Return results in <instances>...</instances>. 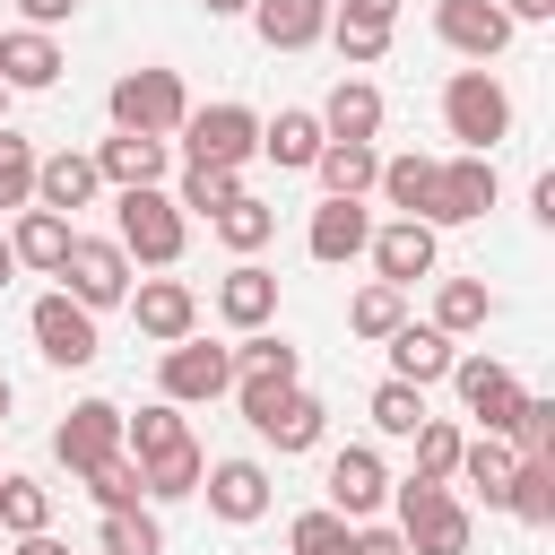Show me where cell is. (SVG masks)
Listing matches in <instances>:
<instances>
[{
  "label": "cell",
  "instance_id": "33",
  "mask_svg": "<svg viewBox=\"0 0 555 555\" xmlns=\"http://www.w3.org/2000/svg\"><path fill=\"white\" fill-rule=\"evenodd\" d=\"M182 434H191V425H182V408H173V399H147L139 416L121 408V451H130V460H147V451H173Z\"/></svg>",
  "mask_w": 555,
  "mask_h": 555
},
{
  "label": "cell",
  "instance_id": "34",
  "mask_svg": "<svg viewBox=\"0 0 555 555\" xmlns=\"http://www.w3.org/2000/svg\"><path fill=\"white\" fill-rule=\"evenodd\" d=\"M234 191H243V173H234V165H182V182H173V208H182V217H217Z\"/></svg>",
  "mask_w": 555,
  "mask_h": 555
},
{
  "label": "cell",
  "instance_id": "44",
  "mask_svg": "<svg viewBox=\"0 0 555 555\" xmlns=\"http://www.w3.org/2000/svg\"><path fill=\"white\" fill-rule=\"evenodd\" d=\"M26 199H35V139H17V130L0 121V208L17 217Z\"/></svg>",
  "mask_w": 555,
  "mask_h": 555
},
{
  "label": "cell",
  "instance_id": "40",
  "mask_svg": "<svg viewBox=\"0 0 555 555\" xmlns=\"http://www.w3.org/2000/svg\"><path fill=\"white\" fill-rule=\"evenodd\" d=\"M225 356H234V373H286V382H304V347H286L278 330H243Z\"/></svg>",
  "mask_w": 555,
  "mask_h": 555
},
{
  "label": "cell",
  "instance_id": "9",
  "mask_svg": "<svg viewBox=\"0 0 555 555\" xmlns=\"http://www.w3.org/2000/svg\"><path fill=\"white\" fill-rule=\"evenodd\" d=\"M451 390H460V408L477 416V434H512V416H520V373L512 364H494V356H451V373H442Z\"/></svg>",
  "mask_w": 555,
  "mask_h": 555
},
{
  "label": "cell",
  "instance_id": "49",
  "mask_svg": "<svg viewBox=\"0 0 555 555\" xmlns=\"http://www.w3.org/2000/svg\"><path fill=\"white\" fill-rule=\"evenodd\" d=\"M494 9H503L512 26H546V17H555V0H494Z\"/></svg>",
  "mask_w": 555,
  "mask_h": 555
},
{
  "label": "cell",
  "instance_id": "30",
  "mask_svg": "<svg viewBox=\"0 0 555 555\" xmlns=\"http://www.w3.org/2000/svg\"><path fill=\"white\" fill-rule=\"evenodd\" d=\"M199 468H208V451L182 434L173 451H147L139 460V486H147V503H182V494H199Z\"/></svg>",
  "mask_w": 555,
  "mask_h": 555
},
{
  "label": "cell",
  "instance_id": "6",
  "mask_svg": "<svg viewBox=\"0 0 555 555\" xmlns=\"http://www.w3.org/2000/svg\"><path fill=\"white\" fill-rule=\"evenodd\" d=\"M494 199H503V173H494V156H477V147H460V156H434V199H425V225H434V234H442V225H477Z\"/></svg>",
  "mask_w": 555,
  "mask_h": 555
},
{
  "label": "cell",
  "instance_id": "4",
  "mask_svg": "<svg viewBox=\"0 0 555 555\" xmlns=\"http://www.w3.org/2000/svg\"><path fill=\"white\" fill-rule=\"evenodd\" d=\"M104 104H113V130H147V139H173V130H182V113H191L182 78H173V69H156V61L121 69Z\"/></svg>",
  "mask_w": 555,
  "mask_h": 555
},
{
  "label": "cell",
  "instance_id": "25",
  "mask_svg": "<svg viewBox=\"0 0 555 555\" xmlns=\"http://www.w3.org/2000/svg\"><path fill=\"white\" fill-rule=\"evenodd\" d=\"M321 113H304V104H286L278 121H260V156L278 165V173H312V156H321Z\"/></svg>",
  "mask_w": 555,
  "mask_h": 555
},
{
  "label": "cell",
  "instance_id": "46",
  "mask_svg": "<svg viewBox=\"0 0 555 555\" xmlns=\"http://www.w3.org/2000/svg\"><path fill=\"white\" fill-rule=\"evenodd\" d=\"M87 494H95L104 512H121V503H147V486H139V460H130V451L95 460V468H87Z\"/></svg>",
  "mask_w": 555,
  "mask_h": 555
},
{
  "label": "cell",
  "instance_id": "22",
  "mask_svg": "<svg viewBox=\"0 0 555 555\" xmlns=\"http://www.w3.org/2000/svg\"><path fill=\"white\" fill-rule=\"evenodd\" d=\"M382 347H390V373H399V382H416V390H434V382L451 373V356H460V347H451L434 321H399Z\"/></svg>",
  "mask_w": 555,
  "mask_h": 555
},
{
  "label": "cell",
  "instance_id": "29",
  "mask_svg": "<svg viewBox=\"0 0 555 555\" xmlns=\"http://www.w3.org/2000/svg\"><path fill=\"white\" fill-rule=\"evenodd\" d=\"M321 425H330V408H321V399L295 382V390H286V399H278V408L251 425V434H260V442H278V451H312V442H321Z\"/></svg>",
  "mask_w": 555,
  "mask_h": 555
},
{
  "label": "cell",
  "instance_id": "28",
  "mask_svg": "<svg viewBox=\"0 0 555 555\" xmlns=\"http://www.w3.org/2000/svg\"><path fill=\"white\" fill-rule=\"evenodd\" d=\"M321 130L330 139H382V87L373 78H338L330 104H321Z\"/></svg>",
  "mask_w": 555,
  "mask_h": 555
},
{
  "label": "cell",
  "instance_id": "15",
  "mask_svg": "<svg viewBox=\"0 0 555 555\" xmlns=\"http://www.w3.org/2000/svg\"><path fill=\"white\" fill-rule=\"evenodd\" d=\"M434 35L460 52V61H494L512 43V17L494 0H434Z\"/></svg>",
  "mask_w": 555,
  "mask_h": 555
},
{
  "label": "cell",
  "instance_id": "11",
  "mask_svg": "<svg viewBox=\"0 0 555 555\" xmlns=\"http://www.w3.org/2000/svg\"><path fill=\"white\" fill-rule=\"evenodd\" d=\"M121 451V408L113 399H78L61 425H52V460L69 468V477H87L95 460H113Z\"/></svg>",
  "mask_w": 555,
  "mask_h": 555
},
{
  "label": "cell",
  "instance_id": "53",
  "mask_svg": "<svg viewBox=\"0 0 555 555\" xmlns=\"http://www.w3.org/2000/svg\"><path fill=\"white\" fill-rule=\"evenodd\" d=\"M9 399H17V390H9V373H0V425H9Z\"/></svg>",
  "mask_w": 555,
  "mask_h": 555
},
{
  "label": "cell",
  "instance_id": "17",
  "mask_svg": "<svg viewBox=\"0 0 555 555\" xmlns=\"http://www.w3.org/2000/svg\"><path fill=\"white\" fill-rule=\"evenodd\" d=\"M95 173H104L113 191L165 182V173H173V139H147V130H113V139L95 147Z\"/></svg>",
  "mask_w": 555,
  "mask_h": 555
},
{
  "label": "cell",
  "instance_id": "23",
  "mask_svg": "<svg viewBox=\"0 0 555 555\" xmlns=\"http://www.w3.org/2000/svg\"><path fill=\"white\" fill-rule=\"evenodd\" d=\"M251 26L269 52H312L330 35V0H251Z\"/></svg>",
  "mask_w": 555,
  "mask_h": 555
},
{
  "label": "cell",
  "instance_id": "51",
  "mask_svg": "<svg viewBox=\"0 0 555 555\" xmlns=\"http://www.w3.org/2000/svg\"><path fill=\"white\" fill-rule=\"evenodd\" d=\"M208 17H251V0H199Z\"/></svg>",
  "mask_w": 555,
  "mask_h": 555
},
{
  "label": "cell",
  "instance_id": "43",
  "mask_svg": "<svg viewBox=\"0 0 555 555\" xmlns=\"http://www.w3.org/2000/svg\"><path fill=\"white\" fill-rule=\"evenodd\" d=\"M408 442H416V477H442V486H451V468H460V442H468V434H460L451 416H425Z\"/></svg>",
  "mask_w": 555,
  "mask_h": 555
},
{
  "label": "cell",
  "instance_id": "19",
  "mask_svg": "<svg viewBox=\"0 0 555 555\" xmlns=\"http://www.w3.org/2000/svg\"><path fill=\"white\" fill-rule=\"evenodd\" d=\"M217 321H225V330H269V321H278V269L234 260V269L217 278Z\"/></svg>",
  "mask_w": 555,
  "mask_h": 555
},
{
  "label": "cell",
  "instance_id": "47",
  "mask_svg": "<svg viewBox=\"0 0 555 555\" xmlns=\"http://www.w3.org/2000/svg\"><path fill=\"white\" fill-rule=\"evenodd\" d=\"M356 555H408L399 520H356Z\"/></svg>",
  "mask_w": 555,
  "mask_h": 555
},
{
  "label": "cell",
  "instance_id": "3",
  "mask_svg": "<svg viewBox=\"0 0 555 555\" xmlns=\"http://www.w3.org/2000/svg\"><path fill=\"white\" fill-rule=\"evenodd\" d=\"M442 130L460 139V147H477V156H494V139H512V95H503V78L477 61V69H451V87H442Z\"/></svg>",
  "mask_w": 555,
  "mask_h": 555
},
{
  "label": "cell",
  "instance_id": "35",
  "mask_svg": "<svg viewBox=\"0 0 555 555\" xmlns=\"http://www.w3.org/2000/svg\"><path fill=\"white\" fill-rule=\"evenodd\" d=\"M364 416H373V434H399V442H408V434L425 425V390L390 373V382H373V399H364Z\"/></svg>",
  "mask_w": 555,
  "mask_h": 555
},
{
  "label": "cell",
  "instance_id": "2",
  "mask_svg": "<svg viewBox=\"0 0 555 555\" xmlns=\"http://www.w3.org/2000/svg\"><path fill=\"white\" fill-rule=\"evenodd\" d=\"M390 503H399V538H408V555H468L477 520H468V503H460L442 477H399Z\"/></svg>",
  "mask_w": 555,
  "mask_h": 555
},
{
  "label": "cell",
  "instance_id": "48",
  "mask_svg": "<svg viewBox=\"0 0 555 555\" xmlns=\"http://www.w3.org/2000/svg\"><path fill=\"white\" fill-rule=\"evenodd\" d=\"M69 9H78V0H17V17H26V26H43V35H52Z\"/></svg>",
  "mask_w": 555,
  "mask_h": 555
},
{
  "label": "cell",
  "instance_id": "7",
  "mask_svg": "<svg viewBox=\"0 0 555 555\" xmlns=\"http://www.w3.org/2000/svg\"><path fill=\"white\" fill-rule=\"evenodd\" d=\"M61 295H78L87 312H113V304H130V251L113 243V234H69V251H61Z\"/></svg>",
  "mask_w": 555,
  "mask_h": 555
},
{
  "label": "cell",
  "instance_id": "8",
  "mask_svg": "<svg viewBox=\"0 0 555 555\" xmlns=\"http://www.w3.org/2000/svg\"><path fill=\"white\" fill-rule=\"evenodd\" d=\"M26 330H35V347H43V364H61V373H87L95 356H104V338H95V312L78 304V295H35V312H26Z\"/></svg>",
  "mask_w": 555,
  "mask_h": 555
},
{
  "label": "cell",
  "instance_id": "24",
  "mask_svg": "<svg viewBox=\"0 0 555 555\" xmlns=\"http://www.w3.org/2000/svg\"><path fill=\"white\" fill-rule=\"evenodd\" d=\"M312 173H321V199H364L373 173H382V147L373 139H321Z\"/></svg>",
  "mask_w": 555,
  "mask_h": 555
},
{
  "label": "cell",
  "instance_id": "54",
  "mask_svg": "<svg viewBox=\"0 0 555 555\" xmlns=\"http://www.w3.org/2000/svg\"><path fill=\"white\" fill-rule=\"evenodd\" d=\"M0 121H9V87H0Z\"/></svg>",
  "mask_w": 555,
  "mask_h": 555
},
{
  "label": "cell",
  "instance_id": "36",
  "mask_svg": "<svg viewBox=\"0 0 555 555\" xmlns=\"http://www.w3.org/2000/svg\"><path fill=\"white\" fill-rule=\"evenodd\" d=\"M95 546H104V555H165V529H156L147 503H121V512H104Z\"/></svg>",
  "mask_w": 555,
  "mask_h": 555
},
{
  "label": "cell",
  "instance_id": "5",
  "mask_svg": "<svg viewBox=\"0 0 555 555\" xmlns=\"http://www.w3.org/2000/svg\"><path fill=\"white\" fill-rule=\"evenodd\" d=\"M173 139H182V165H234L243 173L260 156V113L251 104H191Z\"/></svg>",
  "mask_w": 555,
  "mask_h": 555
},
{
  "label": "cell",
  "instance_id": "10",
  "mask_svg": "<svg viewBox=\"0 0 555 555\" xmlns=\"http://www.w3.org/2000/svg\"><path fill=\"white\" fill-rule=\"evenodd\" d=\"M156 390H165L173 408L225 399V390H234V356H225V347H208V338H173V347L156 356Z\"/></svg>",
  "mask_w": 555,
  "mask_h": 555
},
{
  "label": "cell",
  "instance_id": "16",
  "mask_svg": "<svg viewBox=\"0 0 555 555\" xmlns=\"http://www.w3.org/2000/svg\"><path fill=\"white\" fill-rule=\"evenodd\" d=\"M373 278L382 286H416V278H434V225H416V217H390V225H373Z\"/></svg>",
  "mask_w": 555,
  "mask_h": 555
},
{
  "label": "cell",
  "instance_id": "55",
  "mask_svg": "<svg viewBox=\"0 0 555 555\" xmlns=\"http://www.w3.org/2000/svg\"><path fill=\"white\" fill-rule=\"evenodd\" d=\"M95 555H104V546H95Z\"/></svg>",
  "mask_w": 555,
  "mask_h": 555
},
{
  "label": "cell",
  "instance_id": "50",
  "mask_svg": "<svg viewBox=\"0 0 555 555\" xmlns=\"http://www.w3.org/2000/svg\"><path fill=\"white\" fill-rule=\"evenodd\" d=\"M9 555H69V546H61V538H52V529H26V538H17V546H9Z\"/></svg>",
  "mask_w": 555,
  "mask_h": 555
},
{
  "label": "cell",
  "instance_id": "14",
  "mask_svg": "<svg viewBox=\"0 0 555 555\" xmlns=\"http://www.w3.org/2000/svg\"><path fill=\"white\" fill-rule=\"evenodd\" d=\"M130 321H139V338L173 347V338L199 330V295H191L182 278H139V286H130Z\"/></svg>",
  "mask_w": 555,
  "mask_h": 555
},
{
  "label": "cell",
  "instance_id": "26",
  "mask_svg": "<svg viewBox=\"0 0 555 555\" xmlns=\"http://www.w3.org/2000/svg\"><path fill=\"white\" fill-rule=\"evenodd\" d=\"M512 468H520V451H512L503 434H468L451 477H460V486H477V494H486V512H503V494H512Z\"/></svg>",
  "mask_w": 555,
  "mask_h": 555
},
{
  "label": "cell",
  "instance_id": "38",
  "mask_svg": "<svg viewBox=\"0 0 555 555\" xmlns=\"http://www.w3.org/2000/svg\"><path fill=\"white\" fill-rule=\"evenodd\" d=\"M286 555H356V520L347 512H295V529H286Z\"/></svg>",
  "mask_w": 555,
  "mask_h": 555
},
{
  "label": "cell",
  "instance_id": "52",
  "mask_svg": "<svg viewBox=\"0 0 555 555\" xmlns=\"http://www.w3.org/2000/svg\"><path fill=\"white\" fill-rule=\"evenodd\" d=\"M9 278H17V251H9V234H0V286H9Z\"/></svg>",
  "mask_w": 555,
  "mask_h": 555
},
{
  "label": "cell",
  "instance_id": "42",
  "mask_svg": "<svg viewBox=\"0 0 555 555\" xmlns=\"http://www.w3.org/2000/svg\"><path fill=\"white\" fill-rule=\"evenodd\" d=\"M330 43H338L347 69H373V61L390 52V26H382V17H347V9H330Z\"/></svg>",
  "mask_w": 555,
  "mask_h": 555
},
{
  "label": "cell",
  "instance_id": "37",
  "mask_svg": "<svg viewBox=\"0 0 555 555\" xmlns=\"http://www.w3.org/2000/svg\"><path fill=\"white\" fill-rule=\"evenodd\" d=\"M26 529H52V486L0 468V538H26Z\"/></svg>",
  "mask_w": 555,
  "mask_h": 555
},
{
  "label": "cell",
  "instance_id": "18",
  "mask_svg": "<svg viewBox=\"0 0 555 555\" xmlns=\"http://www.w3.org/2000/svg\"><path fill=\"white\" fill-rule=\"evenodd\" d=\"M364 243H373V217H364V199H321V208H312V225H304V251H312L321 269H347Z\"/></svg>",
  "mask_w": 555,
  "mask_h": 555
},
{
  "label": "cell",
  "instance_id": "39",
  "mask_svg": "<svg viewBox=\"0 0 555 555\" xmlns=\"http://www.w3.org/2000/svg\"><path fill=\"white\" fill-rule=\"evenodd\" d=\"M399 321H408V286H382V278L356 286V304H347V330L356 338H390Z\"/></svg>",
  "mask_w": 555,
  "mask_h": 555
},
{
  "label": "cell",
  "instance_id": "41",
  "mask_svg": "<svg viewBox=\"0 0 555 555\" xmlns=\"http://www.w3.org/2000/svg\"><path fill=\"white\" fill-rule=\"evenodd\" d=\"M503 512H520L529 529H546V520H555V460H520V468H512Z\"/></svg>",
  "mask_w": 555,
  "mask_h": 555
},
{
  "label": "cell",
  "instance_id": "27",
  "mask_svg": "<svg viewBox=\"0 0 555 555\" xmlns=\"http://www.w3.org/2000/svg\"><path fill=\"white\" fill-rule=\"evenodd\" d=\"M69 234H78V225H69L61 208H35V199H26V208H17V225H9V251H17V269H61Z\"/></svg>",
  "mask_w": 555,
  "mask_h": 555
},
{
  "label": "cell",
  "instance_id": "1",
  "mask_svg": "<svg viewBox=\"0 0 555 555\" xmlns=\"http://www.w3.org/2000/svg\"><path fill=\"white\" fill-rule=\"evenodd\" d=\"M113 243L130 251V269H173L191 243V217L173 208L165 182H139V191H113Z\"/></svg>",
  "mask_w": 555,
  "mask_h": 555
},
{
  "label": "cell",
  "instance_id": "12",
  "mask_svg": "<svg viewBox=\"0 0 555 555\" xmlns=\"http://www.w3.org/2000/svg\"><path fill=\"white\" fill-rule=\"evenodd\" d=\"M199 494H208V512H217L225 529L269 520V468H260V460H208V468H199Z\"/></svg>",
  "mask_w": 555,
  "mask_h": 555
},
{
  "label": "cell",
  "instance_id": "45",
  "mask_svg": "<svg viewBox=\"0 0 555 555\" xmlns=\"http://www.w3.org/2000/svg\"><path fill=\"white\" fill-rule=\"evenodd\" d=\"M503 442H512V451H520V460H555V399H538V390H529V399H520V416H512V434H503Z\"/></svg>",
  "mask_w": 555,
  "mask_h": 555
},
{
  "label": "cell",
  "instance_id": "21",
  "mask_svg": "<svg viewBox=\"0 0 555 555\" xmlns=\"http://www.w3.org/2000/svg\"><path fill=\"white\" fill-rule=\"evenodd\" d=\"M95 191H104L95 156H78V147H61V156H35V208H61V217H78V208H95Z\"/></svg>",
  "mask_w": 555,
  "mask_h": 555
},
{
  "label": "cell",
  "instance_id": "13",
  "mask_svg": "<svg viewBox=\"0 0 555 555\" xmlns=\"http://www.w3.org/2000/svg\"><path fill=\"white\" fill-rule=\"evenodd\" d=\"M390 503V468H382V451L373 442H347V451H330V512H347V520H373Z\"/></svg>",
  "mask_w": 555,
  "mask_h": 555
},
{
  "label": "cell",
  "instance_id": "32",
  "mask_svg": "<svg viewBox=\"0 0 555 555\" xmlns=\"http://www.w3.org/2000/svg\"><path fill=\"white\" fill-rule=\"evenodd\" d=\"M208 225H217V243H225L234 260H251V251H260V243L278 234V208H269V199H251V191H234V199H225V208H217Z\"/></svg>",
  "mask_w": 555,
  "mask_h": 555
},
{
  "label": "cell",
  "instance_id": "20",
  "mask_svg": "<svg viewBox=\"0 0 555 555\" xmlns=\"http://www.w3.org/2000/svg\"><path fill=\"white\" fill-rule=\"evenodd\" d=\"M61 69H69V61H61V43H52L43 26H9V35H0V87H9V95H43Z\"/></svg>",
  "mask_w": 555,
  "mask_h": 555
},
{
  "label": "cell",
  "instance_id": "31",
  "mask_svg": "<svg viewBox=\"0 0 555 555\" xmlns=\"http://www.w3.org/2000/svg\"><path fill=\"white\" fill-rule=\"evenodd\" d=\"M494 321V286L486 278H442L434 286V330L442 338H468V330H486Z\"/></svg>",
  "mask_w": 555,
  "mask_h": 555
}]
</instances>
